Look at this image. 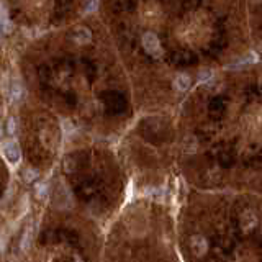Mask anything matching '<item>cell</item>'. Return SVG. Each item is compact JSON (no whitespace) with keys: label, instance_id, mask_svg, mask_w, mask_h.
I'll use <instances>...</instances> for the list:
<instances>
[{"label":"cell","instance_id":"obj_5","mask_svg":"<svg viewBox=\"0 0 262 262\" xmlns=\"http://www.w3.org/2000/svg\"><path fill=\"white\" fill-rule=\"evenodd\" d=\"M8 95H10V99L13 102H18V100H21L23 97V87L18 81H13L10 84V90H8Z\"/></svg>","mask_w":262,"mask_h":262},{"label":"cell","instance_id":"obj_9","mask_svg":"<svg viewBox=\"0 0 262 262\" xmlns=\"http://www.w3.org/2000/svg\"><path fill=\"white\" fill-rule=\"evenodd\" d=\"M38 176H40V174H38V171H36V169H26L23 179H25V182H33Z\"/></svg>","mask_w":262,"mask_h":262},{"label":"cell","instance_id":"obj_3","mask_svg":"<svg viewBox=\"0 0 262 262\" xmlns=\"http://www.w3.org/2000/svg\"><path fill=\"white\" fill-rule=\"evenodd\" d=\"M0 28H2L3 33H12L13 30V23L8 18V12L7 7L3 3H0Z\"/></svg>","mask_w":262,"mask_h":262},{"label":"cell","instance_id":"obj_13","mask_svg":"<svg viewBox=\"0 0 262 262\" xmlns=\"http://www.w3.org/2000/svg\"><path fill=\"white\" fill-rule=\"evenodd\" d=\"M0 136H2V126H0Z\"/></svg>","mask_w":262,"mask_h":262},{"label":"cell","instance_id":"obj_2","mask_svg":"<svg viewBox=\"0 0 262 262\" xmlns=\"http://www.w3.org/2000/svg\"><path fill=\"white\" fill-rule=\"evenodd\" d=\"M142 46L144 49L151 54H158L159 53V43H158V38L153 35V33H148L142 36Z\"/></svg>","mask_w":262,"mask_h":262},{"label":"cell","instance_id":"obj_4","mask_svg":"<svg viewBox=\"0 0 262 262\" xmlns=\"http://www.w3.org/2000/svg\"><path fill=\"white\" fill-rule=\"evenodd\" d=\"M72 40L76 41L77 44H87L92 41V33L90 30L84 28V26H81V28H77L74 31V35H72Z\"/></svg>","mask_w":262,"mask_h":262},{"label":"cell","instance_id":"obj_12","mask_svg":"<svg viewBox=\"0 0 262 262\" xmlns=\"http://www.w3.org/2000/svg\"><path fill=\"white\" fill-rule=\"evenodd\" d=\"M5 242H7L5 236H0V252H2L3 249H5Z\"/></svg>","mask_w":262,"mask_h":262},{"label":"cell","instance_id":"obj_7","mask_svg":"<svg viewBox=\"0 0 262 262\" xmlns=\"http://www.w3.org/2000/svg\"><path fill=\"white\" fill-rule=\"evenodd\" d=\"M48 192H49V185H48V183H40V185L36 187V197L41 199V200L48 197Z\"/></svg>","mask_w":262,"mask_h":262},{"label":"cell","instance_id":"obj_8","mask_svg":"<svg viewBox=\"0 0 262 262\" xmlns=\"http://www.w3.org/2000/svg\"><path fill=\"white\" fill-rule=\"evenodd\" d=\"M188 84H190V81H188L187 76H179V79L176 82V87L179 90H187Z\"/></svg>","mask_w":262,"mask_h":262},{"label":"cell","instance_id":"obj_6","mask_svg":"<svg viewBox=\"0 0 262 262\" xmlns=\"http://www.w3.org/2000/svg\"><path fill=\"white\" fill-rule=\"evenodd\" d=\"M31 236H33V231L28 228L25 231V234H23V238H21V244H20V247H21V251H26L30 247V244H31Z\"/></svg>","mask_w":262,"mask_h":262},{"label":"cell","instance_id":"obj_11","mask_svg":"<svg viewBox=\"0 0 262 262\" xmlns=\"http://www.w3.org/2000/svg\"><path fill=\"white\" fill-rule=\"evenodd\" d=\"M15 130H17L15 118H10V120H8V125H7V131H8V135H15Z\"/></svg>","mask_w":262,"mask_h":262},{"label":"cell","instance_id":"obj_1","mask_svg":"<svg viewBox=\"0 0 262 262\" xmlns=\"http://www.w3.org/2000/svg\"><path fill=\"white\" fill-rule=\"evenodd\" d=\"M2 153H3V158L7 159L8 164L15 165V164L20 162V159H21V151H20V146L17 144V141H7V142H3Z\"/></svg>","mask_w":262,"mask_h":262},{"label":"cell","instance_id":"obj_10","mask_svg":"<svg viewBox=\"0 0 262 262\" xmlns=\"http://www.w3.org/2000/svg\"><path fill=\"white\" fill-rule=\"evenodd\" d=\"M97 2H99V0H87L84 10H85V12H94L95 8H97Z\"/></svg>","mask_w":262,"mask_h":262}]
</instances>
